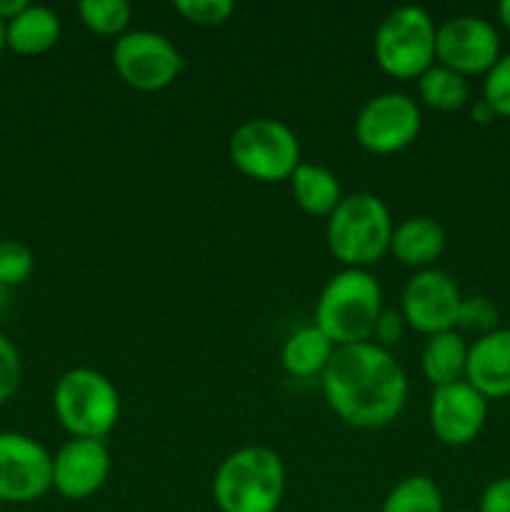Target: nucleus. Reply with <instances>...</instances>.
Segmentation results:
<instances>
[{
    "label": "nucleus",
    "instance_id": "13",
    "mask_svg": "<svg viewBox=\"0 0 510 512\" xmlns=\"http://www.w3.org/2000/svg\"><path fill=\"white\" fill-rule=\"evenodd\" d=\"M428 420L440 443L448 448H465L483 433L488 420V400L465 380L435 388Z\"/></svg>",
    "mask_w": 510,
    "mask_h": 512
},
{
    "label": "nucleus",
    "instance_id": "2",
    "mask_svg": "<svg viewBox=\"0 0 510 512\" xmlns=\"http://www.w3.org/2000/svg\"><path fill=\"white\" fill-rule=\"evenodd\" d=\"M383 288L368 270L343 268L320 290L313 323L335 348L370 343L383 313Z\"/></svg>",
    "mask_w": 510,
    "mask_h": 512
},
{
    "label": "nucleus",
    "instance_id": "5",
    "mask_svg": "<svg viewBox=\"0 0 510 512\" xmlns=\"http://www.w3.org/2000/svg\"><path fill=\"white\" fill-rule=\"evenodd\" d=\"M53 410L70 438L103 440L118 425L120 395L98 370L73 368L55 383Z\"/></svg>",
    "mask_w": 510,
    "mask_h": 512
},
{
    "label": "nucleus",
    "instance_id": "25",
    "mask_svg": "<svg viewBox=\"0 0 510 512\" xmlns=\"http://www.w3.org/2000/svg\"><path fill=\"white\" fill-rule=\"evenodd\" d=\"M33 250L20 240H0V285L15 288L33 275Z\"/></svg>",
    "mask_w": 510,
    "mask_h": 512
},
{
    "label": "nucleus",
    "instance_id": "27",
    "mask_svg": "<svg viewBox=\"0 0 510 512\" xmlns=\"http://www.w3.org/2000/svg\"><path fill=\"white\" fill-rule=\"evenodd\" d=\"M483 100L498 118H510V53L500 55L498 63L485 75Z\"/></svg>",
    "mask_w": 510,
    "mask_h": 512
},
{
    "label": "nucleus",
    "instance_id": "12",
    "mask_svg": "<svg viewBox=\"0 0 510 512\" xmlns=\"http://www.w3.org/2000/svg\"><path fill=\"white\" fill-rule=\"evenodd\" d=\"M460 303H463V295H460L458 283L445 270L428 268L418 270L405 283L400 315L415 333L430 338L445 330H455Z\"/></svg>",
    "mask_w": 510,
    "mask_h": 512
},
{
    "label": "nucleus",
    "instance_id": "24",
    "mask_svg": "<svg viewBox=\"0 0 510 512\" xmlns=\"http://www.w3.org/2000/svg\"><path fill=\"white\" fill-rule=\"evenodd\" d=\"M498 328H500V310L493 300L485 298V295L463 298V303H460L458 323H455V330H458L460 335L468 333V335H475V340H478L483 338V335H490Z\"/></svg>",
    "mask_w": 510,
    "mask_h": 512
},
{
    "label": "nucleus",
    "instance_id": "3",
    "mask_svg": "<svg viewBox=\"0 0 510 512\" xmlns=\"http://www.w3.org/2000/svg\"><path fill=\"white\" fill-rule=\"evenodd\" d=\"M395 223L388 205L373 193L343 195L325 223L330 255L345 268L368 270L390 253Z\"/></svg>",
    "mask_w": 510,
    "mask_h": 512
},
{
    "label": "nucleus",
    "instance_id": "14",
    "mask_svg": "<svg viewBox=\"0 0 510 512\" xmlns=\"http://www.w3.org/2000/svg\"><path fill=\"white\" fill-rule=\"evenodd\" d=\"M110 475V453L103 440L73 438L53 455V490L65 500H88Z\"/></svg>",
    "mask_w": 510,
    "mask_h": 512
},
{
    "label": "nucleus",
    "instance_id": "10",
    "mask_svg": "<svg viewBox=\"0 0 510 512\" xmlns=\"http://www.w3.org/2000/svg\"><path fill=\"white\" fill-rule=\"evenodd\" d=\"M53 490V455L23 433H0V503L28 505Z\"/></svg>",
    "mask_w": 510,
    "mask_h": 512
},
{
    "label": "nucleus",
    "instance_id": "8",
    "mask_svg": "<svg viewBox=\"0 0 510 512\" xmlns=\"http://www.w3.org/2000/svg\"><path fill=\"white\" fill-rule=\"evenodd\" d=\"M113 68L128 88L158 93L183 73V55L155 30H128L113 45Z\"/></svg>",
    "mask_w": 510,
    "mask_h": 512
},
{
    "label": "nucleus",
    "instance_id": "30",
    "mask_svg": "<svg viewBox=\"0 0 510 512\" xmlns=\"http://www.w3.org/2000/svg\"><path fill=\"white\" fill-rule=\"evenodd\" d=\"M478 512H510V478H498L485 485Z\"/></svg>",
    "mask_w": 510,
    "mask_h": 512
},
{
    "label": "nucleus",
    "instance_id": "26",
    "mask_svg": "<svg viewBox=\"0 0 510 512\" xmlns=\"http://www.w3.org/2000/svg\"><path fill=\"white\" fill-rule=\"evenodd\" d=\"M173 8L188 23L200 25V28L223 25L235 13V3L230 0H175Z\"/></svg>",
    "mask_w": 510,
    "mask_h": 512
},
{
    "label": "nucleus",
    "instance_id": "18",
    "mask_svg": "<svg viewBox=\"0 0 510 512\" xmlns=\"http://www.w3.org/2000/svg\"><path fill=\"white\" fill-rule=\"evenodd\" d=\"M335 353V345L323 330L315 323L303 325L295 333L285 338L283 350H280V363H283L285 373L293 378L308 380L318 378L325 373L330 358Z\"/></svg>",
    "mask_w": 510,
    "mask_h": 512
},
{
    "label": "nucleus",
    "instance_id": "29",
    "mask_svg": "<svg viewBox=\"0 0 510 512\" xmlns=\"http://www.w3.org/2000/svg\"><path fill=\"white\" fill-rule=\"evenodd\" d=\"M403 328H405L403 315H400L398 310L385 308L383 313H380L378 323H375L373 340H370V343H375V345H380V348L390 350L395 343H398L400 338H403Z\"/></svg>",
    "mask_w": 510,
    "mask_h": 512
},
{
    "label": "nucleus",
    "instance_id": "15",
    "mask_svg": "<svg viewBox=\"0 0 510 512\" xmlns=\"http://www.w3.org/2000/svg\"><path fill=\"white\" fill-rule=\"evenodd\" d=\"M465 383L485 400L510 395V328H498L475 340L468 348Z\"/></svg>",
    "mask_w": 510,
    "mask_h": 512
},
{
    "label": "nucleus",
    "instance_id": "4",
    "mask_svg": "<svg viewBox=\"0 0 510 512\" xmlns=\"http://www.w3.org/2000/svg\"><path fill=\"white\" fill-rule=\"evenodd\" d=\"M283 495V460L263 445L235 450L213 475V500L220 512H278Z\"/></svg>",
    "mask_w": 510,
    "mask_h": 512
},
{
    "label": "nucleus",
    "instance_id": "34",
    "mask_svg": "<svg viewBox=\"0 0 510 512\" xmlns=\"http://www.w3.org/2000/svg\"><path fill=\"white\" fill-rule=\"evenodd\" d=\"M5 300H8V288H5V285H0V308L5 305Z\"/></svg>",
    "mask_w": 510,
    "mask_h": 512
},
{
    "label": "nucleus",
    "instance_id": "21",
    "mask_svg": "<svg viewBox=\"0 0 510 512\" xmlns=\"http://www.w3.org/2000/svg\"><path fill=\"white\" fill-rule=\"evenodd\" d=\"M415 83H418L420 100L428 108L440 110V113H453V110L465 108L470 98L468 78L438 63L425 70Z\"/></svg>",
    "mask_w": 510,
    "mask_h": 512
},
{
    "label": "nucleus",
    "instance_id": "20",
    "mask_svg": "<svg viewBox=\"0 0 510 512\" xmlns=\"http://www.w3.org/2000/svg\"><path fill=\"white\" fill-rule=\"evenodd\" d=\"M290 188L298 208L313 218H330L343 200L338 175L315 163H300L290 175Z\"/></svg>",
    "mask_w": 510,
    "mask_h": 512
},
{
    "label": "nucleus",
    "instance_id": "11",
    "mask_svg": "<svg viewBox=\"0 0 510 512\" xmlns=\"http://www.w3.org/2000/svg\"><path fill=\"white\" fill-rule=\"evenodd\" d=\"M500 60V35L490 20L480 15H455L438 25L435 63L455 70L463 78L488 75Z\"/></svg>",
    "mask_w": 510,
    "mask_h": 512
},
{
    "label": "nucleus",
    "instance_id": "32",
    "mask_svg": "<svg viewBox=\"0 0 510 512\" xmlns=\"http://www.w3.org/2000/svg\"><path fill=\"white\" fill-rule=\"evenodd\" d=\"M470 115H473V120H475V123H478V125H490L495 118H498V115H495V110L490 108V105L485 103L483 98H480L478 103L473 105V110H470Z\"/></svg>",
    "mask_w": 510,
    "mask_h": 512
},
{
    "label": "nucleus",
    "instance_id": "17",
    "mask_svg": "<svg viewBox=\"0 0 510 512\" xmlns=\"http://www.w3.org/2000/svg\"><path fill=\"white\" fill-rule=\"evenodd\" d=\"M60 18L45 5H28L18 18L5 23V48L18 55H43L60 40Z\"/></svg>",
    "mask_w": 510,
    "mask_h": 512
},
{
    "label": "nucleus",
    "instance_id": "35",
    "mask_svg": "<svg viewBox=\"0 0 510 512\" xmlns=\"http://www.w3.org/2000/svg\"><path fill=\"white\" fill-rule=\"evenodd\" d=\"M5 48V23L0 20V50Z\"/></svg>",
    "mask_w": 510,
    "mask_h": 512
},
{
    "label": "nucleus",
    "instance_id": "16",
    "mask_svg": "<svg viewBox=\"0 0 510 512\" xmlns=\"http://www.w3.org/2000/svg\"><path fill=\"white\" fill-rule=\"evenodd\" d=\"M445 240L448 238L438 220L428 218V215H415V218L395 225L390 255L408 268L428 270L443 255Z\"/></svg>",
    "mask_w": 510,
    "mask_h": 512
},
{
    "label": "nucleus",
    "instance_id": "31",
    "mask_svg": "<svg viewBox=\"0 0 510 512\" xmlns=\"http://www.w3.org/2000/svg\"><path fill=\"white\" fill-rule=\"evenodd\" d=\"M28 5V0H0V20H3V23H10V20L18 18Z\"/></svg>",
    "mask_w": 510,
    "mask_h": 512
},
{
    "label": "nucleus",
    "instance_id": "22",
    "mask_svg": "<svg viewBox=\"0 0 510 512\" xmlns=\"http://www.w3.org/2000/svg\"><path fill=\"white\" fill-rule=\"evenodd\" d=\"M380 512H445L443 493L428 475H410L385 495Z\"/></svg>",
    "mask_w": 510,
    "mask_h": 512
},
{
    "label": "nucleus",
    "instance_id": "9",
    "mask_svg": "<svg viewBox=\"0 0 510 512\" xmlns=\"http://www.w3.org/2000/svg\"><path fill=\"white\" fill-rule=\"evenodd\" d=\"M423 128L420 105L405 93H380L360 108L355 140L373 155H393L410 148Z\"/></svg>",
    "mask_w": 510,
    "mask_h": 512
},
{
    "label": "nucleus",
    "instance_id": "37",
    "mask_svg": "<svg viewBox=\"0 0 510 512\" xmlns=\"http://www.w3.org/2000/svg\"><path fill=\"white\" fill-rule=\"evenodd\" d=\"M460 512H473V510H460Z\"/></svg>",
    "mask_w": 510,
    "mask_h": 512
},
{
    "label": "nucleus",
    "instance_id": "19",
    "mask_svg": "<svg viewBox=\"0 0 510 512\" xmlns=\"http://www.w3.org/2000/svg\"><path fill=\"white\" fill-rule=\"evenodd\" d=\"M468 348L458 330L430 335L420 355V368L425 380L435 388H445L465 380V365H468Z\"/></svg>",
    "mask_w": 510,
    "mask_h": 512
},
{
    "label": "nucleus",
    "instance_id": "7",
    "mask_svg": "<svg viewBox=\"0 0 510 512\" xmlns=\"http://www.w3.org/2000/svg\"><path fill=\"white\" fill-rule=\"evenodd\" d=\"M228 155L238 173L258 183L290 180L303 163L298 135L275 118H250L240 123L230 135Z\"/></svg>",
    "mask_w": 510,
    "mask_h": 512
},
{
    "label": "nucleus",
    "instance_id": "1",
    "mask_svg": "<svg viewBox=\"0 0 510 512\" xmlns=\"http://www.w3.org/2000/svg\"><path fill=\"white\" fill-rule=\"evenodd\" d=\"M328 408L350 428L378 430L393 423L408 400V375L390 350L375 343L335 348L320 375Z\"/></svg>",
    "mask_w": 510,
    "mask_h": 512
},
{
    "label": "nucleus",
    "instance_id": "23",
    "mask_svg": "<svg viewBox=\"0 0 510 512\" xmlns=\"http://www.w3.org/2000/svg\"><path fill=\"white\" fill-rule=\"evenodd\" d=\"M78 15L90 33L118 40L128 33L133 8L125 0H83L78 5Z\"/></svg>",
    "mask_w": 510,
    "mask_h": 512
},
{
    "label": "nucleus",
    "instance_id": "28",
    "mask_svg": "<svg viewBox=\"0 0 510 512\" xmlns=\"http://www.w3.org/2000/svg\"><path fill=\"white\" fill-rule=\"evenodd\" d=\"M20 383H23V360L13 340L0 333V405L18 393Z\"/></svg>",
    "mask_w": 510,
    "mask_h": 512
},
{
    "label": "nucleus",
    "instance_id": "33",
    "mask_svg": "<svg viewBox=\"0 0 510 512\" xmlns=\"http://www.w3.org/2000/svg\"><path fill=\"white\" fill-rule=\"evenodd\" d=\"M498 18L500 23L510 30V0H503V3L498 5Z\"/></svg>",
    "mask_w": 510,
    "mask_h": 512
},
{
    "label": "nucleus",
    "instance_id": "6",
    "mask_svg": "<svg viewBox=\"0 0 510 512\" xmlns=\"http://www.w3.org/2000/svg\"><path fill=\"white\" fill-rule=\"evenodd\" d=\"M435 33L438 25L428 10L418 5L390 10L375 30V63L395 80H418L435 65Z\"/></svg>",
    "mask_w": 510,
    "mask_h": 512
},
{
    "label": "nucleus",
    "instance_id": "36",
    "mask_svg": "<svg viewBox=\"0 0 510 512\" xmlns=\"http://www.w3.org/2000/svg\"><path fill=\"white\" fill-rule=\"evenodd\" d=\"M0 512H3V503H0Z\"/></svg>",
    "mask_w": 510,
    "mask_h": 512
}]
</instances>
